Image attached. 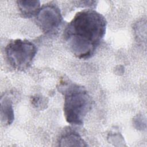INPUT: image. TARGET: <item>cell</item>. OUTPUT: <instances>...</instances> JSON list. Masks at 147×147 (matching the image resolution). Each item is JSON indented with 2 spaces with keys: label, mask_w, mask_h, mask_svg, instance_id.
Listing matches in <instances>:
<instances>
[{
  "label": "cell",
  "mask_w": 147,
  "mask_h": 147,
  "mask_svg": "<svg viewBox=\"0 0 147 147\" xmlns=\"http://www.w3.org/2000/svg\"><path fill=\"white\" fill-rule=\"evenodd\" d=\"M106 29L105 17L87 9L78 12L64 31V39L72 53L80 59L91 57L103 38Z\"/></svg>",
  "instance_id": "cell-1"
},
{
  "label": "cell",
  "mask_w": 147,
  "mask_h": 147,
  "mask_svg": "<svg viewBox=\"0 0 147 147\" xmlns=\"http://www.w3.org/2000/svg\"><path fill=\"white\" fill-rule=\"evenodd\" d=\"M64 97V114L67 122L81 125L92 106V100L87 90L82 86L62 80L58 87Z\"/></svg>",
  "instance_id": "cell-2"
},
{
  "label": "cell",
  "mask_w": 147,
  "mask_h": 147,
  "mask_svg": "<svg viewBox=\"0 0 147 147\" xmlns=\"http://www.w3.org/2000/svg\"><path fill=\"white\" fill-rule=\"evenodd\" d=\"M36 53V45L26 40H14L9 42L5 48V53L9 63L18 71L28 68Z\"/></svg>",
  "instance_id": "cell-3"
},
{
  "label": "cell",
  "mask_w": 147,
  "mask_h": 147,
  "mask_svg": "<svg viewBox=\"0 0 147 147\" xmlns=\"http://www.w3.org/2000/svg\"><path fill=\"white\" fill-rule=\"evenodd\" d=\"M36 17L38 26L44 33L48 34L57 33L63 21L59 8L52 3L46 4L40 8Z\"/></svg>",
  "instance_id": "cell-4"
},
{
  "label": "cell",
  "mask_w": 147,
  "mask_h": 147,
  "mask_svg": "<svg viewBox=\"0 0 147 147\" xmlns=\"http://www.w3.org/2000/svg\"><path fill=\"white\" fill-rule=\"evenodd\" d=\"M60 146H87L86 142L75 130L68 128L61 134L59 140Z\"/></svg>",
  "instance_id": "cell-5"
},
{
  "label": "cell",
  "mask_w": 147,
  "mask_h": 147,
  "mask_svg": "<svg viewBox=\"0 0 147 147\" xmlns=\"http://www.w3.org/2000/svg\"><path fill=\"white\" fill-rule=\"evenodd\" d=\"M20 11L25 18H30L36 16L40 9L39 1H18Z\"/></svg>",
  "instance_id": "cell-6"
},
{
  "label": "cell",
  "mask_w": 147,
  "mask_h": 147,
  "mask_svg": "<svg viewBox=\"0 0 147 147\" xmlns=\"http://www.w3.org/2000/svg\"><path fill=\"white\" fill-rule=\"evenodd\" d=\"M1 117L5 125H10L14 118L11 101L7 96H2L1 100Z\"/></svg>",
  "instance_id": "cell-7"
},
{
  "label": "cell",
  "mask_w": 147,
  "mask_h": 147,
  "mask_svg": "<svg viewBox=\"0 0 147 147\" xmlns=\"http://www.w3.org/2000/svg\"><path fill=\"white\" fill-rule=\"evenodd\" d=\"M32 103L33 106L37 107H40L41 106L46 105V99L44 97L36 95V96L33 97Z\"/></svg>",
  "instance_id": "cell-8"
}]
</instances>
